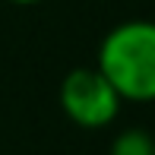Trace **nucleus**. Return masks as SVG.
<instances>
[{
    "mask_svg": "<svg viewBox=\"0 0 155 155\" xmlns=\"http://www.w3.org/2000/svg\"><path fill=\"white\" fill-rule=\"evenodd\" d=\"M6 3H19V6H29V3H38V0H6Z\"/></svg>",
    "mask_w": 155,
    "mask_h": 155,
    "instance_id": "obj_4",
    "label": "nucleus"
},
{
    "mask_svg": "<svg viewBox=\"0 0 155 155\" xmlns=\"http://www.w3.org/2000/svg\"><path fill=\"white\" fill-rule=\"evenodd\" d=\"M108 155H155V136L146 130H124L114 136Z\"/></svg>",
    "mask_w": 155,
    "mask_h": 155,
    "instance_id": "obj_3",
    "label": "nucleus"
},
{
    "mask_svg": "<svg viewBox=\"0 0 155 155\" xmlns=\"http://www.w3.org/2000/svg\"><path fill=\"white\" fill-rule=\"evenodd\" d=\"M60 108L76 127L101 130L117 117L120 95L98 73V67H76L60 82Z\"/></svg>",
    "mask_w": 155,
    "mask_h": 155,
    "instance_id": "obj_2",
    "label": "nucleus"
},
{
    "mask_svg": "<svg viewBox=\"0 0 155 155\" xmlns=\"http://www.w3.org/2000/svg\"><path fill=\"white\" fill-rule=\"evenodd\" d=\"M98 73L120 101H155V22L127 19L98 45Z\"/></svg>",
    "mask_w": 155,
    "mask_h": 155,
    "instance_id": "obj_1",
    "label": "nucleus"
}]
</instances>
